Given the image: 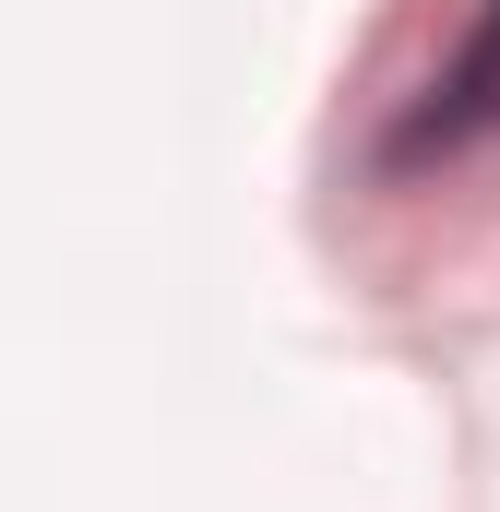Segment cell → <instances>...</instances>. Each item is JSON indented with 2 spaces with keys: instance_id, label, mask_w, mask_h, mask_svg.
<instances>
[{
  "instance_id": "cell-1",
  "label": "cell",
  "mask_w": 500,
  "mask_h": 512,
  "mask_svg": "<svg viewBox=\"0 0 500 512\" xmlns=\"http://www.w3.org/2000/svg\"><path fill=\"white\" fill-rule=\"evenodd\" d=\"M500 120V0L477 12V36L453 48V72H429V96L405 108V131H393V167H429V155H465L477 131Z\"/></svg>"
}]
</instances>
